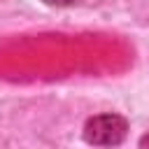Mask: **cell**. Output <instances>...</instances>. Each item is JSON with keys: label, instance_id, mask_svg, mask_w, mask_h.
Here are the masks:
<instances>
[{"label": "cell", "instance_id": "3", "mask_svg": "<svg viewBox=\"0 0 149 149\" xmlns=\"http://www.w3.org/2000/svg\"><path fill=\"white\" fill-rule=\"evenodd\" d=\"M47 2H51V5H54V2H58V5H65V2H70V0H47Z\"/></svg>", "mask_w": 149, "mask_h": 149}, {"label": "cell", "instance_id": "2", "mask_svg": "<svg viewBox=\"0 0 149 149\" xmlns=\"http://www.w3.org/2000/svg\"><path fill=\"white\" fill-rule=\"evenodd\" d=\"M140 147H142V149H149V135H144V137H142V142H140Z\"/></svg>", "mask_w": 149, "mask_h": 149}, {"label": "cell", "instance_id": "1", "mask_svg": "<svg viewBox=\"0 0 149 149\" xmlns=\"http://www.w3.org/2000/svg\"><path fill=\"white\" fill-rule=\"evenodd\" d=\"M126 130H128L126 119H121L119 114H100V116L88 119V123L84 128V137L91 144L112 147L126 137Z\"/></svg>", "mask_w": 149, "mask_h": 149}]
</instances>
